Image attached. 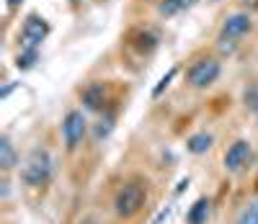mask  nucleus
<instances>
[{
    "label": "nucleus",
    "mask_w": 258,
    "mask_h": 224,
    "mask_svg": "<svg viewBox=\"0 0 258 224\" xmlns=\"http://www.w3.org/2000/svg\"><path fill=\"white\" fill-rule=\"evenodd\" d=\"M24 3H26V0H6V8H8V13H16Z\"/></svg>",
    "instance_id": "20"
},
{
    "label": "nucleus",
    "mask_w": 258,
    "mask_h": 224,
    "mask_svg": "<svg viewBox=\"0 0 258 224\" xmlns=\"http://www.w3.org/2000/svg\"><path fill=\"white\" fill-rule=\"evenodd\" d=\"M240 6H243V11H258V0H240Z\"/></svg>",
    "instance_id": "21"
},
{
    "label": "nucleus",
    "mask_w": 258,
    "mask_h": 224,
    "mask_svg": "<svg viewBox=\"0 0 258 224\" xmlns=\"http://www.w3.org/2000/svg\"><path fill=\"white\" fill-rule=\"evenodd\" d=\"M57 173H59V158L49 144L36 142L26 150V155L21 158L16 181H18V196L24 198L29 209L39 211V206L47 204L57 181Z\"/></svg>",
    "instance_id": "2"
},
{
    "label": "nucleus",
    "mask_w": 258,
    "mask_h": 224,
    "mask_svg": "<svg viewBox=\"0 0 258 224\" xmlns=\"http://www.w3.org/2000/svg\"><path fill=\"white\" fill-rule=\"evenodd\" d=\"M39 59H41V49H18L13 64H16L18 72H29L39 64Z\"/></svg>",
    "instance_id": "16"
},
{
    "label": "nucleus",
    "mask_w": 258,
    "mask_h": 224,
    "mask_svg": "<svg viewBox=\"0 0 258 224\" xmlns=\"http://www.w3.org/2000/svg\"><path fill=\"white\" fill-rule=\"evenodd\" d=\"M116 98L111 96L109 83L103 80H88L78 88V103L88 116H98L101 111H106Z\"/></svg>",
    "instance_id": "6"
},
{
    "label": "nucleus",
    "mask_w": 258,
    "mask_h": 224,
    "mask_svg": "<svg viewBox=\"0 0 258 224\" xmlns=\"http://www.w3.org/2000/svg\"><path fill=\"white\" fill-rule=\"evenodd\" d=\"M255 163V147L248 137H238L227 144V150L222 152V170L227 178H240L245 175Z\"/></svg>",
    "instance_id": "5"
},
{
    "label": "nucleus",
    "mask_w": 258,
    "mask_h": 224,
    "mask_svg": "<svg viewBox=\"0 0 258 224\" xmlns=\"http://www.w3.org/2000/svg\"><path fill=\"white\" fill-rule=\"evenodd\" d=\"M183 11H188L183 0H158V3H155V13H158L163 21L176 18V16H181Z\"/></svg>",
    "instance_id": "17"
},
{
    "label": "nucleus",
    "mask_w": 258,
    "mask_h": 224,
    "mask_svg": "<svg viewBox=\"0 0 258 224\" xmlns=\"http://www.w3.org/2000/svg\"><path fill=\"white\" fill-rule=\"evenodd\" d=\"M178 72H181V67H178V64H173V67H170V70H168V72H165V75L158 80V85L153 88V101H158V98H160V96L168 91V88H170V83L176 80V75H178Z\"/></svg>",
    "instance_id": "18"
},
{
    "label": "nucleus",
    "mask_w": 258,
    "mask_h": 224,
    "mask_svg": "<svg viewBox=\"0 0 258 224\" xmlns=\"http://www.w3.org/2000/svg\"><path fill=\"white\" fill-rule=\"evenodd\" d=\"M214 134L212 131H207V129H199V131H194V134H188L186 137V155H191V158H204V155L214 147Z\"/></svg>",
    "instance_id": "15"
},
{
    "label": "nucleus",
    "mask_w": 258,
    "mask_h": 224,
    "mask_svg": "<svg viewBox=\"0 0 258 224\" xmlns=\"http://www.w3.org/2000/svg\"><path fill=\"white\" fill-rule=\"evenodd\" d=\"M255 29V21H253V13L250 11H232L222 18V26H220V34L217 36H227V39H235V41H243L253 34Z\"/></svg>",
    "instance_id": "11"
},
{
    "label": "nucleus",
    "mask_w": 258,
    "mask_h": 224,
    "mask_svg": "<svg viewBox=\"0 0 258 224\" xmlns=\"http://www.w3.org/2000/svg\"><path fill=\"white\" fill-rule=\"evenodd\" d=\"M59 142H62V160L70 163L83 152L85 144H91V116L80 106L64 108L59 119Z\"/></svg>",
    "instance_id": "3"
},
{
    "label": "nucleus",
    "mask_w": 258,
    "mask_h": 224,
    "mask_svg": "<svg viewBox=\"0 0 258 224\" xmlns=\"http://www.w3.org/2000/svg\"><path fill=\"white\" fill-rule=\"evenodd\" d=\"M183 3H186V8H194V6L199 3V0H183Z\"/></svg>",
    "instance_id": "24"
},
{
    "label": "nucleus",
    "mask_w": 258,
    "mask_h": 224,
    "mask_svg": "<svg viewBox=\"0 0 258 224\" xmlns=\"http://www.w3.org/2000/svg\"><path fill=\"white\" fill-rule=\"evenodd\" d=\"M243 41H235V39H227V36H217V41H214V47H217L220 57H232L235 52L240 49Z\"/></svg>",
    "instance_id": "19"
},
{
    "label": "nucleus",
    "mask_w": 258,
    "mask_h": 224,
    "mask_svg": "<svg viewBox=\"0 0 258 224\" xmlns=\"http://www.w3.org/2000/svg\"><path fill=\"white\" fill-rule=\"evenodd\" d=\"M207 3H222V0H207Z\"/></svg>",
    "instance_id": "25"
},
{
    "label": "nucleus",
    "mask_w": 258,
    "mask_h": 224,
    "mask_svg": "<svg viewBox=\"0 0 258 224\" xmlns=\"http://www.w3.org/2000/svg\"><path fill=\"white\" fill-rule=\"evenodd\" d=\"M212 216H214V196L199 193L183 211V224H212Z\"/></svg>",
    "instance_id": "12"
},
{
    "label": "nucleus",
    "mask_w": 258,
    "mask_h": 224,
    "mask_svg": "<svg viewBox=\"0 0 258 224\" xmlns=\"http://www.w3.org/2000/svg\"><path fill=\"white\" fill-rule=\"evenodd\" d=\"M188 183H191V178H183V181L178 183V188H176V196H178V193H183V188H188Z\"/></svg>",
    "instance_id": "22"
},
{
    "label": "nucleus",
    "mask_w": 258,
    "mask_h": 224,
    "mask_svg": "<svg viewBox=\"0 0 258 224\" xmlns=\"http://www.w3.org/2000/svg\"><path fill=\"white\" fill-rule=\"evenodd\" d=\"M129 47H132L140 57H150V54H155L158 47H160V36L153 31V29H137L129 34Z\"/></svg>",
    "instance_id": "14"
},
{
    "label": "nucleus",
    "mask_w": 258,
    "mask_h": 224,
    "mask_svg": "<svg viewBox=\"0 0 258 224\" xmlns=\"http://www.w3.org/2000/svg\"><path fill=\"white\" fill-rule=\"evenodd\" d=\"M220 78H222V57L220 54H199L183 70V83L191 91H209Z\"/></svg>",
    "instance_id": "4"
},
{
    "label": "nucleus",
    "mask_w": 258,
    "mask_h": 224,
    "mask_svg": "<svg viewBox=\"0 0 258 224\" xmlns=\"http://www.w3.org/2000/svg\"><path fill=\"white\" fill-rule=\"evenodd\" d=\"M62 224H106L98 206L93 204V196L88 193H78L73 206H68L62 216Z\"/></svg>",
    "instance_id": "9"
},
{
    "label": "nucleus",
    "mask_w": 258,
    "mask_h": 224,
    "mask_svg": "<svg viewBox=\"0 0 258 224\" xmlns=\"http://www.w3.org/2000/svg\"><path fill=\"white\" fill-rule=\"evenodd\" d=\"M119 116H121V103H119V101H114L106 111H101L98 116H93V121H91V144L109 142L111 134L116 131Z\"/></svg>",
    "instance_id": "10"
},
{
    "label": "nucleus",
    "mask_w": 258,
    "mask_h": 224,
    "mask_svg": "<svg viewBox=\"0 0 258 224\" xmlns=\"http://www.w3.org/2000/svg\"><path fill=\"white\" fill-rule=\"evenodd\" d=\"M21 165V152L8 131L0 134V175H16Z\"/></svg>",
    "instance_id": "13"
},
{
    "label": "nucleus",
    "mask_w": 258,
    "mask_h": 224,
    "mask_svg": "<svg viewBox=\"0 0 258 224\" xmlns=\"http://www.w3.org/2000/svg\"><path fill=\"white\" fill-rule=\"evenodd\" d=\"M68 3H70V8H80V6L85 3V0H68Z\"/></svg>",
    "instance_id": "23"
},
{
    "label": "nucleus",
    "mask_w": 258,
    "mask_h": 224,
    "mask_svg": "<svg viewBox=\"0 0 258 224\" xmlns=\"http://www.w3.org/2000/svg\"><path fill=\"white\" fill-rule=\"evenodd\" d=\"M52 34V26L49 21L31 11L24 16V21H21V29H18V49H41V44H44Z\"/></svg>",
    "instance_id": "7"
},
{
    "label": "nucleus",
    "mask_w": 258,
    "mask_h": 224,
    "mask_svg": "<svg viewBox=\"0 0 258 224\" xmlns=\"http://www.w3.org/2000/svg\"><path fill=\"white\" fill-rule=\"evenodd\" d=\"M160 193L163 186H158L150 170L135 165L124 168L121 163L91 196L106 224H150L160 209Z\"/></svg>",
    "instance_id": "1"
},
{
    "label": "nucleus",
    "mask_w": 258,
    "mask_h": 224,
    "mask_svg": "<svg viewBox=\"0 0 258 224\" xmlns=\"http://www.w3.org/2000/svg\"><path fill=\"white\" fill-rule=\"evenodd\" d=\"M225 224H258V183L243 188L232 198Z\"/></svg>",
    "instance_id": "8"
}]
</instances>
